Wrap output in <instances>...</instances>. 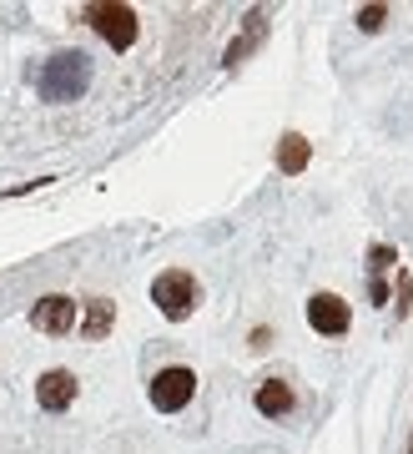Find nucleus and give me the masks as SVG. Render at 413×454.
<instances>
[{
  "label": "nucleus",
  "mask_w": 413,
  "mask_h": 454,
  "mask_svg": "<svg viewBox=\"0 0 413 454\" xmlns=\"http://www.w3.org/2000/svg\"><path fill=\"white\" fill-rule=\"evenodd\" d=\"M86 86H91V61L81 51H61L35 71V91L46 101H76L86 97Z\"/></svg>",
  "instance_id": "nucleus-1"
},
{
  "label": "nucleus",
  "mask_w": 413,
  "mask_h": 454,
  "mask_svg": "<svg viewBox=\"0 0 413 454\" xmlns=\"http://www.w3.org/2000/svg\"><path fill=\"white\" fill-rule=\"evenodd\" d=\"M152 303H157L172 324H182V318H191V309H197V278L187 273V268H172V273H161L157 283H152Z\"/></svg>",
  "instance_id": "nucleus-2"
},
{
  "label": "nucleus",
  "mask_w": 413,
  "mask_h": 454,
  "mask_svg": "<svg viewBox=\"0 0 413 454\" xmlns=\"http://www.w3.org/2000/svg\"><path fill=\"white\" fill-rule=\"evenodd\" d=\"M191 394H197V373L191 369H161L157 379H152V409H161V414H176V409L191 404Z\"/></svg>",
  "instance_id": "nucleus-3"
},
{
  "label": "nucleus",
  "mask_w": 413,
  "mask_h": 454,
  "mask_svg": "<svg viewBox=\"0 0 413 454\" xmlns=\"http://www.w3.org/2000/svg\"><path fill=\"white\" fill-rule=\"evenodd\" d=\"M86 20H91L96 31H101V41L116 51H127L131 41H136V11L131 5H86Z\"/></svg>",
  "instance_id": "nucleus-4"
},
{
  "label": "nucleus",
  "mask_w": 413,
  "mask_h": 454,
  "mask_svg": "<svg viewBox=\"0 0 413 454\" xmlns=\"http://www.w3.org/2000/svg\"><path fill=\"white\" fill-rule=\"evenodd\" d=\"M308 324L318 328V333H348L353 309L338 293H313V298H308Z\"/></svg>",
  "instance_id": "nucleus-5"
},
{
  "label": "nucleus",
  "mask_w": 413,
  "mask_h": 454,
  "mask_svg": "<svg viewBox=\"0 0 413 454\" xmlns=\"http://www.w3.org/2000/svg\"><path fill=\"white\" fill-rule=\"evenodd\" d=\"M31 324L41 333H71L76 328V298H66V293H51L31 309Z\"/></svg>",
  "instance_id": "nucleus-6"
},
{
  "label": "nucleus",
  "mask_w": 413,
  "mask_h": 454,
  "mask_svg": "<svg viewBox=\"0 0 413 454\" xmlns=\"http://www.w3.org/2000/svg\"><path fill=\"white\" fill-rule=\"evenodd\" d=\"M35 399H41V409L61 414L66 404H76V373H66V369L41 373V379H35Z\"/></svg>",
  "instance_id": "nucleus-7"
},
{
  "label": "nucleus",
  "mask_w": 413,
  "mask_h": 454,
  "mask_svg": "<svg viewBox=\"0 0 413 454\" xmlns=\"http://www.w3.org/2000/svg\"><path fill=\"white\" fill-rule=\"evenodd\" d=\"M308 157H313V146H308V137H298V131H287L283 142H277V167H283L287 177H298L302 167H308Z\"/></svg>",
  "instance_id": "nucleus-8"
},
{
  "label": "nucleus",
  "mask_w": 413,
  "mask_h": 454,
  "mask_svg": "<svg viewBox=\"0 0 413 454\" xmlns=\"http://www.w3.org/2000/svg\"><path fill=\"white\" fill-rule=\"evenodd\" d=\"M287 409H292V389H287L283 379H268V384L257 389V414H268V419H283Z\"/></svg>",
  "instance_id": "nucleus-9"
},
{
  "label": "nucleus",
  "mask_w": 413,
  "mask_h": 454,
  "mask_svg": "<svg viewBox=\"0 0 413 454\" xmlns=\"http://www.w3.org/2000/svg\"><path fill=\"white\" fill-rule=\"evenodd\" d=\"M262 31H268V20H262V11H253V16H247V35H242V41H232V46H227V66L247 61V51H253L257 41H262Z\"/></svg>",
  "instance_id": "nucleus-10"
},
{
  "label": "nucleus",
  "mask_w": 413,
  "mask_h": 454,
  "mask_svg": "<svg viewBox=\"0 0 413 454\" xmlns=\"http://www.w3.org/2000/svg\"><path fill=\"white\" fill-rule=\"evenodd\" d=\"M81 333H86V339H106V333H112V303H106V298H91V303H86Z\"/></svg>",
  "instance_id": "nucleus-11"
},
{
  "label": "nucleus",
  "mask_w": 413,
  "mask_h": 454,
  "mask_svg": "<svg viewBox=\"0 0 413 454\" xmlns=\"http://www.w3.org/2000/svg\"><path fill=\"white\" fill-rule=\"evenodd\" d=\"M394 262H398V253H394V247H368V268H373V273H383V268H394Z\"/></svg>",
  "instance_id": "nucleus-12"
},
{
  "label": "nucleus",
  "mask_w": 413,
  "mask_h": 454,
  "mask_svg": "<svg viewBox=\"0 0 413 454\" xmlns=\"http://www.w3.org/2000/svg\"><path fill=\"white\" fill-rule=\"evenodd\" d=\"M383 16H388L383 5H363V11H358V31H378V26H383Z\"/></svg>",
  "instance_id": "nucleus-13"
},
{
  "label": "nucleus",
  "mask_w": 413,
  "mask_h": 454,
  "mask_svg": "<svg viewBox=\"0 0 413 454\" xmlns=\"http://www.w3.org/2000/svg\"><path fill=\"white\" fill-rule=\"evenodd\" d=\"M409 454H413V439H409Z\"/></svg>",
  "instance_id": "nucleus-14"
}]
</instances>
